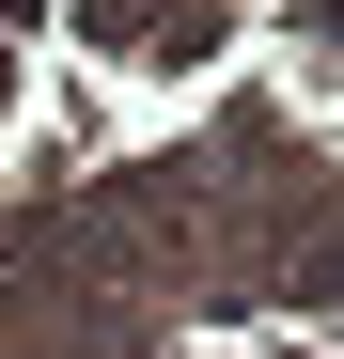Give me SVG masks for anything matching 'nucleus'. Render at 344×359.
<instances>
[{
    "label": "nucleus",
    "instance_id": "1",
    "mask_svg": "<svg viewBox=\"0 0 344 359\" xmlns=\"http://www.w3.org/2000/svg\"><path fill=\"white\" fill-rule=\"evenodd\" d=\"M329 297H344V250H329Z\"/></svg>",
    "mask_w": 344,
    "mask_h": 359
}]
</instances>
